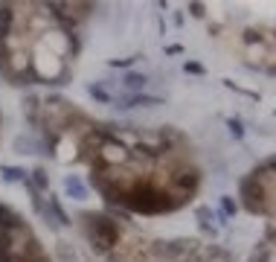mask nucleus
<instances>
[{"label":"nucleus","instance_id":"2","mask_svg":"<svg viewBox=\"0 0 276 262\" xmlns=\"http://www.w3.org/2000/svg\"><path fill=\"white\" fill-rule=\"evenodd\" d=\"M79 6H0V73L12 84H61L79 50Z\"/></svg>","mask_w":276,"mask_h":262},{"label":"nucleus","instance_id":"1","mask_svg":"<svg viewBox=\"0 0 276 262\" xmlns=\"http://www.w3.org/2000/svg\"><path fill=\"white\" fill-rule=\"evenodd\" d=\"M79 157L105 198L137 213H172L192 201L201 169L192 149L169 128L96 125L81 140Z\"/></svg>","mask_w":276,"mask_h":262},{"label":"nucleus","instance_id":"3","mask_svg":"<svg viewBox=\"0 0 276 262\" xmlns=\"http://www.w3.org/2000/svg\"><path fill=\"white\" fill-rule=\"evenodd\" d=\"M212 32L247 67L276 76V3L207 6Z\"/></svg>","mask_w":276,"mask_h":262},{"label":"nucleus","instance_id":"5","mask_svg":"<svg viewBox=\"0 0 276 262\" xmlns=\"http://www.w3.org/2000/svg\"><path fill=\"white\" fill-rule=\"evenodd\" d=\"M270 225H276V222H270Z\"/></svg>","mask_w":276,"mask_h":262},{"label":"nucleus","instance_id":"4","mask_svg":"<svg viewBox=\"0 0 276 262\" xmlns=\"http://www.w3.org/2000/svg\"><path fill=\"white\" fill-rule=\"evenodd\" d=\"M0 262H50L32 227L0 204Z\"/></svg>","mask_w":276,"mask_h":262}]
</instances>
